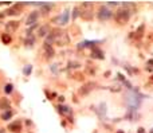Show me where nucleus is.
Segmentation results:
<instances>
[{"label": "nucleus", "instance_id": "nucleus-1", "mask_svg": "<svg viewBox=\"0 0 153 133\" xmlns=\"http://www.w3.org/2000/svg\"><path fill=\"white\" fill-rule=\"evenodd\" d=\"M130 15H132V11L128 8V7H121L115 11V22L120 23V24H125L129 19H130Z\"/></svg>", "mask_w": 153, "mask_h": 133}, {"label": "nucleus", "instance_id": "nucleus-2", "mask_svg": "<svg viewBox=\"0 0 153 133\" xmlns=\"http://www.w3.org/2000/svg\"><path fill=\"white\" fill-rule=\"evenodd\" d=\"M112 11H110L107 7H105V6H102V7H99V10H98V14H97V16H98V19L99 20H107V19H110L112 18Z\"/></svg>", "mask_w": 153, "mask_h": 133}, {"label": "nucleus", "instance_id": "nucleus-3", "mask_svg": "<svg viewBox=\"0 0 153 133\" xmlns=\"http://www.w3.org/2000/svg\"><path fill=\"white\" fill-rule=\"evenodd\" d=\"M38 19H39V12H38V11H32L31 14L28 15V18H27L26 24H27V26H32V24H35V23L38 22Z\"/></svg>", "mask_w": 153, "mask_h": 133}, {"label": "nucleus", "instance_id": "nucleus-4", "mask_svg": "<svg viewBox=\"0 0 153 133\" xmlns=\"http://www.w3.org/2000/svg\"><path fill=\"white\" fill-rule=\"evenodd\" d=\"M51 33V28H50V26H47V24H44V26H42V27L38 30V35L39 36H47L48 34Z\"/></svg>", "mask_w": 153, "mask_h": 133}, {"label": "nucleus", "instance_id": "nucleus-5", "mask_svg": "<svg viewBox=\"0 0 153 133\" xmlns=\"http://www.w3.org/2000/svg\"><path fill=\"white\" fill-rule=\"evenodd\" d=\"M93 86H94V83H93V82H89V83L83 85V87L79 90V93H81V94H83V95L89 94V93H90L91 90H93Z\"/></svg>", "mask_w": 153, "mask_h": 133}, {"label": "nucleus", "instance_id": "nucleus-6", "mask_svg": "<svg viewBox=\"0 0 153 133\" xmlns=\"http://www.w3.org/2000/svg\"><path fill=\"white\" fill-rule=\"evenodd\" d=\"M19 27V22H8L7 24H5V28H7L8 33H13V31H16Z\"/></svg>", "mask_w": 153, "mask_h": 133}, {"label": "nucleus", "instance_id": "nucleus-7", "mask_svg": "<svg viewBox=\"0 0 153 133\" xmlns=\"http://www.w3.org/2000/svg\"><path fill=\"white\" fill-rule=\"evenodd\" d=\"M10 106H11V103L7 98H0V109L1 110H8Z\"/></svg>", "mask_w": 153, "mask_h": 133}, {"label": "nucleus", "instance_id": "nucleus-8", "mask_svg": "<svg viewBox=\"0 0 153 133\" xmlns=\"http://www.w3.org/2000/svg\"><path fill=\"white\" fill-rule=\"evenodd\" d=\"M8 129L12 130V132H18V130H20V121H15L12 122V124L8 125Z\"/></svg>", "mask_w": 153, "mask_h": 133}, {"label": "nucleus", "instance_id": "nucleus-9", "mask_svg": "<svg viewBox=\"0 0 153 133\" xmlns=\"http://www.w3.org/2000/svg\"><path fill=\"white\" fill-rule=\"evenodd\" d=\"M58 109H59V112H61L62 114H64V116H69V117H70V116H71V113H72L71 109L67 108V106H62V105H61Z\"/></svg>", "mask_w": 153, "mask_h": 133}, {"label": "nucleus", "instance_id": "nucleus-10", "mask_svg": "<svg viewBox=\"0 0 153 133\" xmlns=\"http://www.w3.org/2000/svg\"><path fill=\"white\" fill-rule=\"evenodd\" d=\"M44 51H46V57L47 58H51V57H54V54H55V52H54V49L51 46H47V44H44Z\"/></svg>", "mask_w": 153, "mask_h": 133}, {"label": "nucleus", "instance_id": "nucleus-11", "mask_svg": "<svg viewBox=\"0 0 153 133\" xmlns=\"http://www.w3.org/2000/svg\"><path fill=\"white\" fill-rule=\"evenodd\" d=\"M93 57L98 58V59H103V52H102L99 49H94L93 50Z\"/></svg>", "mask_w": 153, "mask_h": 133}, {"label": "nucleus", "instance_id": "nucleus-12", "mask_svg": "<svg viewBox=\"0 0 153 133\" xmlns=\"http://www.w3.org/2000/svg\"><path fill=\"white\" fill-rule=\"evenodd\" d=\"M59 20H61V24H66L67 20H69V11H64L63 15L59 18Z\"/></svg>", "mask_w": 153, "mask_h": 133}, {"label": "nucleus", "instance_id": "nucleus-13", "mask_svg": "<svg viewBox=\"0 0 153 133\" xmlns=\"http://www.w3.org/2000/svg\"><path fill=\"white\" fill-rule=\"evenodd\" d=\"M144 30H145V26L141 24V26L138 27V30H137V33H136V36H137V38H142V35H144Z\"/></svg>", "mask_w": 153, "mask_h": 133}, {"label": "nucleus", "instance_id": "nucleus-14", "mask_svg": "<svg viewBox=\"0 0 153 133\" xmlns=\"http://www.w3.org/2000/svg\"><path fill=\"white\" fill-rule=\"evenodd\" d=\"M18 11H19V6H16V7H13V8L8 10L7 14H8V15H15V14H19Z\"/></svg>", "mask_w": 153, "mask_h": 133}, {"label": "nucleus", "instance_id": "nucleus-15", "mask_svg": "<svg viewBox=\"0 0 153 133\" xmlns=\"http://www.w3.org/2000/svg\"><path fill=\"white\" fill-rule=\"evenodd\" d=\"M11 117H12V112H10V110H7L5 113L1 114V118L3 120H8V118H11Z\"/></svg>", "mask_w": 153, "mask_h": 133}, {"label": "nucleus", "instance_id": "nucleus-16", "mask_svg": "<svg viewBox=\"0 0 153 133\" xmlns=\"http://www.w3.org/2000/svg\"><path fill=\"white\" fill-rule=\"evenodd\" d=\"M1 39H3V42H4L5 44H8L11 42V36L10 35H7V34H4V35L1 36Z\"/></svg>", "mask_w": 153, "mask_h": 133}, {"label": "nucleus", "instance_id": "nucleus-17", "mask_svg": "<svg viewBox=\"0 0 153 133\" xmlns=\"http://www.w3.org/2000/svg\"><path fill=\"white\" fill-rule=\"evenodd\" d=\"M51 7H52L51 4H43V6H42V11L46 14L47 11H50V10H51Z\"/></svg>", "mask_w": 153, "mask_h": 133}, {"label": "nucleus", "instance_id": "nucleus-18", "mask_svg": "<svg viewBox=\"0 0 153 133\" xmlns=\"http://www.w3.org/2000/svg\"><path fill=\"white\" fill-rule=\"evenodd\" d=\"M69 65H70V67H74V69H78V67H79V66H81L78 62H70Z\"/></svg>", "mask_w": 153, "mask_h": 133}, {"label": "nucleus", "instance_id": "nucleus-19", "mask_svg": "<svg viewBox=\"0 0 153 133\" xmlns=\"http://www.w3.org/2000/svg\"><path fill=\"white\" fill-rule=\"evenodd\" d=\"M5 92H7V93L12 92V85H7V86H5Z\"/></svg>", "mask_w": 153, "mask_h": 133}, {"label": "nucleus", "instance_id": "nucleus-20", "mask_svg": "<svg viewBox=\"0 0 153 133\" xmlns=\"http://www.w3.org/2000/svg\"><path fill=\"white\" fill-rule=\"evenodd\" d=\"M31 73V66H27L26 69H24V74H30Z\"/></svg>", "mask_w": 153, "mask_h": 133}, {"label": "nucleus", "instance_id": "nucleus-21", "mask_svg": "<svg viewBox=\"0 0 153 133\" xmlns=\"http://www.w3.org/2000/svg\"><path fill=\"white\" fill-rule=\"evenodd\" d=\"M148 63H149V65H153V59H150V61H148Z\"/></svg>", "mask_w": 153, "mask_h": 133}, {"label": "nucleus", "instance_id": "nucleus-22", "mask_svg": "<svg viewBox=\"0 0 153 133\" xmlns=\"http://www.w3.org/2000/svg\"><path fill=\"white\" fill-rule=\"evenodd\" d=\"M150 79H152V81H153V77H152V78H150Z\"/></svg>", "mask_w": 153, "mask_h": 133}, {"label": "nucleus", "instance_id": "nucleus-23", "mask_svg": "<svg viewBox=\"0 0 153 133\" xmlns=\"http://www.w3.org/2000/svg\"><path fill=\"white\" fill-rule=\"evenodd\" d=\"M150 133H153V130H152V132H150Z\"/></svg>", "mask_w": 153, "mask_h": 133}]
</instances>
